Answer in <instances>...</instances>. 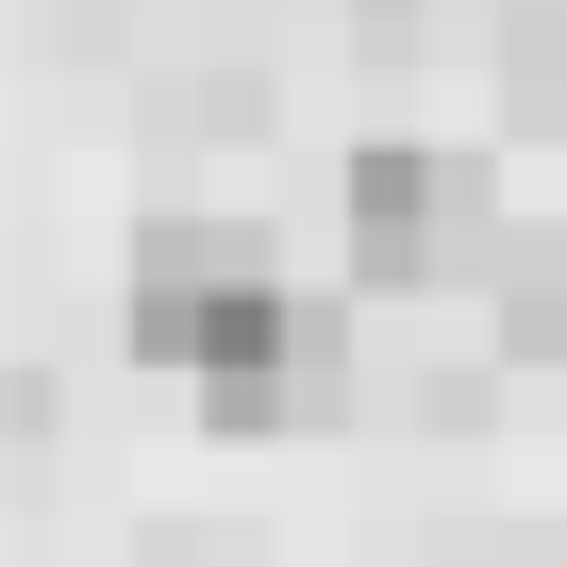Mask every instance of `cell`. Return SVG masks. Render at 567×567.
I'll use <instances>...</instances> for the list:
<instances>
[{
    "instance_id": "obj_1",
    "label": "cell",
    "mask_w": 567,
    "mask_h": 567,
    "mask_svg": "<svg viewBox=\"0 0 567 567\" xmlns=\"http://www.w3.org/2000/svg\"><path fill=\"white\" fill-rule=\"evenodd\" d=\"M134 351L184 368L217 434H267L284 401H318V318L267 284L250 234H151L134 250Z\"/></svg>"
},
{
    "instance_id": "obj_2",
    "label": "cell",
    "mask_w": 567,
    "mask_h": 567,
    "mask_svg": "<svg viewBox=\"0 0 567 567\" xmlns=\"http://www.w3.org/2000/svg\"><path fill=\"white\" fill-rule=\"evenodd\" d=\"M451 234H467V167L451 151H368L351 167V267L368 284H434Z\"/></svg>"
}]
</instances>
